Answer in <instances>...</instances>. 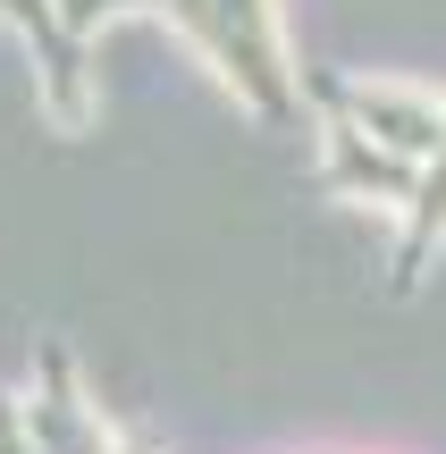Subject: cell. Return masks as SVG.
<instances>
[{"mask_svg": "<svg viewBox=\"0 0 446 454\" xmlns=\"http://www.w3.org/2000/svg\"><path fill=\"white\" fill-rule=\"evenodd\" d=\"M168 26L219 67L236 101L270 127H303V67L278 51V9L270 0H168Z\"/></svg>", "mask_w": 446, "mask_h": 454, "instance_id": "6da1fadb", "label": "cell"}, {"mask_svg": "<svg viewBox=\"0 0 446 454\" xmlns=\"http://www.w3.org/2000/svg\"><path fill=\"white\" fill-rule=\"evenodd\" d=\"M0 17L34 43L51 118H59V127H84V118H93V84H84V43L59 26V0H0Z\"/></svg>", "mask_w": 446, "mask_h": 454, "instance_id": "277c9868", "label": "cell"}, {"mask_svg": "<svg viewBox=\"0 0 446 454\" xmlns=\"http://www.w3.org/2000/svg\"><path fill=\"white\" fill-rule=\"evenodd\" d=\"M312 135H320V185H329V194L404 202V211H413V194H421V160H404V152L371 144L354 118H320Z\"/></svg>", "mask_w": 446, "mask_h": 454, "instance_id": "3957f363", "label": "cell"}, {"mask_svg": "<svg viewBox=\"0 0 446 454\" xmlns=\"http://www.w3.org/2000/svg\"><path fill=\"white\" fill-rule=\"evenodd\" d=\"M438 227H446V152L430 168H421V194H413V211H404V253H396V286H413V270H421V253L438 244Z\"/></svg>", "mask_w": 446, "mask_h": 454, "instance_id": "5b68a950", "label": "cell"}, {"mask_svg": "<svg viewBox=\"0 0 446 454\" xmlns=\"http://www.w3.org/2000/svg\"><path fill=\"white\" fill-rule=\"evenodd\" d=\"M303 101L320 118H354L371 144L404 152V160L430 168L446 152V93H421V84H387V76H337V67H303Z\"/></svg>", "mask_w": 446, "mask_h": 454, "instance_id": "7a4b0ae2", "label": "cell"}]
</instances>
